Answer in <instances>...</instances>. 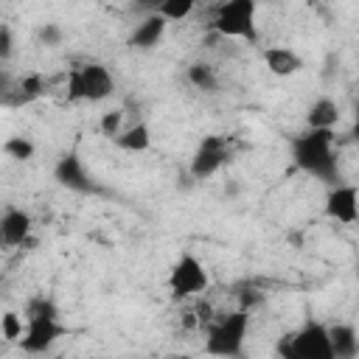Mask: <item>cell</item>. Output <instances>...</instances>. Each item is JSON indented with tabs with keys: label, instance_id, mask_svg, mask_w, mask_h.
Returning a JSON list of instances; mask_svg holds the SVG:
<instances>
[{
	"label": "cell",
	"instance_id": "1",
	"mask_svg": "<svg viewBox=\"0 0 359 359\" xmlns=\"http://www.w3.org/2000/svg\"><path fill=\"white\" fill-rule=\"evenodd\" d=\"M292 160L300 171L323 182L339 180V163L334 154V129H306L292 140Z\"/></svg>",
	"mask_w": 359,
	"mask_h": 359
},
{
	"label": "cell",
	"instance_id": "2",
	"mask_svg": "<svg viewBox=\"0 0 359 359\" xmlns=\"http://www.w3.org/2000/svg\"><path fill=\"white\" fill-rule=\"evenodd\" d=\"M247 331H250V311L236 309L210 323L205 337V351L213 356H241Z\"/></svg>",
	"mask_w": 359,
	"mask_h": 359
},
{
	"label": "cell",
	"instance_id": "3",
	"mask_svg": "<svg viewBox=\"0 0 359 359\" xmlns=\"http://www.w3.org/2000/svg\"><path fill=\"white\" fill-rule=\"evenodd\" d=\"M278 353L283 359H334L331 334L323 323H306L300 331L286 334L278 342Z\"/></svg>",
	"mask_w": 359,
	"mask_h": 359
},
{
	"label": "cell",
	"instance_id": "4",
	"mask_svg": "<svg viewBox=\"0 0 359 359\" xmlns=\"http://www.w3.org/2000/svg\"><path fill=\"white\" fill-rule=\"evenodd\" d=\"M112 90H115V79L98 62L79 65L67 76V101H104L112 95Z\"/></svg>",
	"mask_w": 359,
	"mask_h": 359
},
{
	"label": "cell",
	"instance_id": "5",
	"mask_svg": "<svg viewBox=\"0 0 359 359\" xmlns=\"http://www.w3.org/2000/svg\"><path fill=\"white\" fill-rule=\"evenodd\" d=\"M210 286V275L205 269V264L194 255V252H182L168 272V289L174 300H185V297H196L205 294Z\"/></svg>",
	"mask_w": 359,
	"mask_h": 359
},
{
	"label": "cell",
	"instance_id": "6",
	"mask_svg": "<svg viewBox=\"0 0 359 359\" xmlns=\"http://www.w3.org/2000/svg\"><path fill=\"white\" fill-rule=\"evenodd\" d=\"M213 31L230 39H255V0H224L216 8Z\"/></svg>",
	"mask_w": 359,
	"mask_h": 359
},
{
	"label": "cell",
	"instance_id": "7",
	"mask_svg": "<svg viewBox=\"0 0 359 359\" xmlns=\"http://www.w3.org/2000/svg\"><path fill=\"white\" fill-rule=\"evenodd\" d=\"M53 177L67 191H76V194H101L95 177L87 171V165L79 157V151H65L56 160V165H53Z\"/></svg>",
	"mask_w": 359,
	"mask_h": 359
},
{
	"label": "cell",
	"instance_id": "8",
	"mask_svg": "<svg viewBox=\"0 0 359 359\" xmlns=\"http://www.w3.org/2000/svg\"><path fill=\"white\" fill-rule=\"evenodd\" d=\"M65 334L67 328L59 323V317H25V334L20 339V348L25 353H45Z\"/></svg>",
	"mask_w": 359,
	"mask_h": 359
},
{
	"label": "cell",
	"instance_id": "9",
	"mask_svg": "<svg viewBox=\"0 0 359 359\" xmlns=\"http://www.w3.org/2000/svg\"><path fill=\"white\" fill-rule=\"evenodd\" d=\"M224 160H227V140L219 137V135H208L191 157V177L194 180H208L224 165Z\"/></svg>",
	"mask_w": 359,
	"mask_h": 359
},
{
	"label": "cell",
	"instance_id": "10",
	"mask_svg": "<svg viewBox=\"0 0 359 359\" xmlns=\"http://www.w3.org/2000/svg\"><path fill=\"white\" fill-rule=\"evenodd\" d=\"M325 213L339 224L359 222V188L356 185H334L325 196Z\"/></svg>",
	"mask_w": 359,
	"mask_h": 359
},
{
	"label": "cell",
	"instance_id": "11",
	"mask_svg": "<svg viewBox=\"0 0 359 359\" xmlns=\"http://www.w3.org/2000/svg\"><path fill=\"white\" fill-rule=\"evenodd\" d=\"M165 25H168V20L163 14H157V11L146 14L135 25V31L129 34V48H135V50H151V48H157L163 42V36H165Z\"/></svg>",
	"mask_w": 359,
	"mask_h": 359
},
{
	"label": "cell",
	"instance_id": "12",
	"mask_svg": "<svg viewBox=\"0 0 359 359\" xmlns=\"http://www.w3.org/2000/svg\"><path fill=\"white\" fill-rule=\"evenodd\" d=\"M31 236V216L20 208H8L0 219V238L6 247H20Z\"/></svg>",
	"mask_w": 359,
	"mask_h": 359
},
{
	"label": "cell",
	"instance_id": "13",
	"mask_svg": "<svg viewBox=\"0 0 359 359\" xmlns=\"http://www.w3.org/2000/svg\"><path fill=\"white\" fill-rule=\"evenodd\" d=\"M331 334V348H334V359H353L359 353V337L356 328L348 323H337L328 328Z\"/></svg>",
	"mask_w": 359,
	"mask_h": 359
},
{
	"label": "cell",
	"instance_id": "14",
	"mask_svg": "<svg viewBox=\"0 0 359 359\" xmlns=\"http://www.w3.org/2000/svg\"><path fill=\"white\" fill-rule=\"evenodd\" d=\"M264 62H266L269 73H275V76H294L303 70V59L292 48H269L264 53Z\"/></svg>",
	"mask_w": 359,
	"mask_h": 359
},
{
	"label": "cell",
	"instance_id": "15",
	"mask_svg": "<svg viewBox=\"0 0 359 359\" xmlns=\"http://www.w3.org/2000/svg\"><path fill=\"white\" fill-rule=\"evenodd\" d=\"M337 121H339V107L331 98H317L306 112V126L309 129H334Z\"/></svg>",
	"mask_w": 359,
	"mask_h": 359
},
{
	"label": "cell",
	"instance_id": "16",
	"mask_svg": "<svg viewBox=\"0 0 359 359\" xmlns=\"http://www.w3.org/2000/svg\"><path fill=\"white\" fill-rule=\"evenodd\" d=\"M115 146L123 149V151H146V149L151 146V132H149V126H146L143 121H137V123L126 126V129L115 137Z\"/></svg>",
	"mask_w": 359,
	"mask_h": 359
},
{
	"label": "cell",
	"instance_id": "17",
	"mask_svg": "<svg viewBox=\"0 0 359 359\" xmlns=\"http://www.w3.org/2000/svg\"><path fill=\"white\" fill-rule=\"evenodd\" d=\"M188 81H191L196 90H202V93H213V90L219 87V79H216L213 67L205 65V62H194V65H188Z\"/></svg>",
	"mask_w": 359,
	"mask_h": 359
},
{
	"label": "cell",
	"instance_id": "18",
	"mask_svg": "<svg viewBox=\"0 0 359 359\" xmlns=\"http://www.w3.org/2000/svg\"><path fill=\"white\" fill-rule=\"evenodd\" d=\"M194 6H196V0H165L157 8V14H163L168 22H180L194 11Z\"/></svg>",
	"mask_w": 359,
	"mask_h": 359
},
{
	"label": "cell",
	"instance_id": "19",
	"mask_svg": "<svg viewBox=\"0 0 359 359\" xmlns=\"http://www.w3.org/2000/svg\"><path fill=\"white\" fill-rule=\"evenodd\" d=\"M3 151L8 154V157H14V160H31L34 157V143L28 140V137H22V135H17V137H8L6 143H3Z\"/></svg>",
	"mask_w": 359,
	"mask_h": 359
},
{
	"label": "cell",
	"instance_id": "20",
	"mask_svg": "<svg viewBox=\"0 0 359 359\" xmlns=\"http://www.w3.org/2000/svg\"><path fill=\"white\" fill-rule=\"evenodd\" d=\"M0 331H3L6 342H20L22 334H25V325H22V320H20L17 311H6V314L0 317Z\"/></svg>",
	"mask_w": 359,
	"mask_h": 359
},
{
	"label": "cell",
	"instance_id": "21",
	"mask_svg": "<svg viewBox=\"0 0 359 359\" xmlns=\"http://www.w3.org/2000/svg\"><path fill=\"white\" fill-rule=\"evenodd\" d=\"M123 132V109H109V112H104L101 115V135H107V137H118Z\"/></svg>",
	"mask_w": 359,
	"mask_h": 359
},
{
	"label": "cell",
	"instance_id": "22",
	"mask_svg": "<svg viewBox=\"0 0 359 359\" xmlns=\"http://www.w3.org/2000/svg\"><path fill=\"white\" fill-rule=\"evenodd\" d=\"M25 317H59V309L53 300L48 297H34L28 306H25Z\"/></svg>",
	"mask_w": 359,
	"mask_h": 359
},
{
	"label": "cell",
	"instance_id": "23",
	"mask_svg": "<svg viewBox=\"0 0 359 359\" xmlns=\"http://www.w3.org/2000/svg\"><path fill=\"white\" fill-rule=\"evenodd\" d=\"M42 90H45V84H42V76H39V73H28V76L20 81V95H22V101H34L36 95H42Z\"/></svg>",
	"mask_w": 359,
	"mask_h": 359
},
{
	"label": "cell",
	"instance_id": "24",
	"mask_svg": "<svg viewBox=\"0 0 359 359\" xmlns=\"http://www.w3.org/2000/svg\"><path fill=\"white\" fill-rule=\"evenodd\" d=\"M39 39H42L48 48H56V45L62 42V28H59L56 22H45V25L39 28Z\"/></svg>",
	"mask_w": 359,
	"mask_h": 359
},
{
	"label": "cell",
	"instance_id": "25",
	"mask_svg": "<svg viewBox=\"0 0 359 359\" xmlns=\"http://www.w3.org/2000/svg\"><path fill=\"white\" fill-rule=\"evenodd\" d=\"M11 48H14V42H11V28L3 25V28H0V59H3V62L11 56Z\"/></svg>",
	"mask_w": 359,
	"mask_h": 359
},
{
	"label": "cell",
	"instance_id": "26",
	"mask_svg": "<svg viewBox=\"0 0 359 359\" xmlns=\"http://www.w3.org/2000/svg\"><path fill=\"white\" fill-rule=\"evenodd\" d=\"M238 297H241V309H247V311H250L255 303H261V294H255V289H244Z\"/></svg>",
	"mask_w": 359,
	"mask_h": 359
},
{
	"label": "cell",
	"instance_id": "27",
	"mask_svg": "<svg viewBox=\"0 0 359 359\" xmlns=\"http://www.w3.org/2000/svg\"><path fill=\"white\" fill-rule=\"evenodd\" d=\"M163 3H165V0H135V6H137V8H143V11H149V14H151V11H157Z\"/></svg>",
	"mask_w": 359,
	"mask_h": 359
},
{
	"label": "cell",
	"instance_id": "28",
	"mask_svg": "<svg viewBox=\"0 0 359 359\" xmlns=\"http://www.w3.org/2000/svg\"><path fill=\"white\" fill-rule=\"evenodd\" d=\"M353 137L359 140V109H356V121H353Z\"/></svg>",
	"mask_w": 359,
	"mask_h": 359
}]
</instances>
